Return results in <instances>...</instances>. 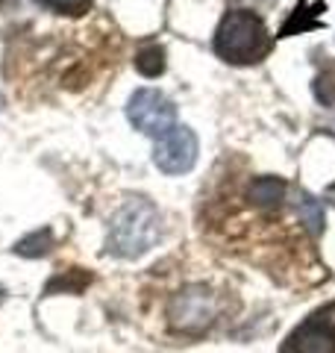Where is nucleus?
<instances>
[{
	"mask_svg": "<svg viewBox=\"0 0 335 353\" xmlns=\"http://www.w3.org/2000/svg\"><path fill=\"white\" fill-rule=\"evenodd\" d=\"M329 197H332V201H335V185H329V192H327Z\"/></svg>",
	"mask_w": 335,
	"mask_h": 353,
	"instance_id": "nucleus-12",
	"label": "nucleus"
},
{
	"mask_svg": "<svg viewBox=\"0 0 335 353\" xmlns=\"http://www.w3.org/2000/svg\"><path fill=\"white\" fill-rule=\"evenodd\" d=\"M267 50H271V36L253 9H232L221 18L215 30V53L223 62L253 65L265 59Z\"/></svg>",
	"mask_w": 335,
	"mask_h": 353,
	"instance_id": "nucleus-2",
	"label": "nucleus"
},
{
	"mask_svg": "<svg viewBox=\"0 0 335 353\" xmlns=\"http://www.w3.org/2000/svg\"><path fill=\"white\" fill-rule=\"evenodd\" d=\"M218 315V297L206 285H185L174 294L168 318L176 333H203Z\"/></svg>",
	"mask_w": 335,
	"mask_h": 353,
	"instance_id": "nucleus-3",
	"label": "nucleus"
},
{
	"mask_svg": "<svg viewBox=\"0 0 335 353\" xmlns=\"http://www.w3.org/2000/svg\"><path fill=\"white\" fill-rule=\"evenodd\" d=\"M294 209H297L300 224H306L309 233L318 236L321 230H323V206H321V201H315V197H312L309 192H297Z\"/></svg>",
	"mask_w": 335,
	"mask_h": 353,
	"instance_id": "nucleus-8",
	"label": "nucleus"
},
{
	"mask_svg": "<svg viewBox=\"0 0 335 353\" xmlns=\"http://www.w3.org/2000/svg\"><path fill=\"white\" fill-rule=\"evenodd\" d=\"M285 192H288V183L283 176H256L247 189V197L259 209H276L285 201Z\"/></svg>",
	"mask_w": 335,
	"mask_h": 353,
	"instance_id": "nucleus-7",
	"label": "nucleus"
},
{
	"mask_svg": "<svg viewBox=\"0 0 335 353\" xmlns=\"http://www.w3.org/2000/svg\"><path fill=\"white\" fill-rule=\"evenodd\" d=\"M279 353H335V303L315 309L297 324Z\"/></svg>",
	"mask_w": 335,
	"mask_h": 353,
	"instance_id": "nucleus-5",
	"label": "nucleus"
},
{
	"mask_svg": "<svg viewBox=\"0 0 335 353\" xmlns=\"http://www.w3.org/2000/svg\"><path fill=\"white\" fill-rule=\"evenodd\" d=\"M136 68L144 74V77H159L165 71V50L162 48H144L139 57H136Z\"/></svg>",
	"mask_w": 335,
	"mask_h": 353,
	"instance_id": "nucleus-9",
	"label": "nucleus"
},
{
	"mask_svg": "<svg viewBox=\"0 0 335 353\" xmlns=\"http://www.w3.org/2000/svg\"><path fill=\"white\" fill-rule=\"evenodd\" d=\"M0 109H3V101H0Z\"/></svg>",
	"mask_w": 335,
	"mask_h": 353,
	"instance_id": "nucleus-13",
	"label": "nucleus"
},
{
	"mask_svg": "<svg viewBox=\"0 0 335 353\" xmlns=\"http://www.w3.org/2000/svg\"><path fill=\"white\" fill-rule=\"evenodd\" d=\"M315 97L323 106H335V62H329L315 77Z\"/></svg>",
	"mask_w": 335,
	"mask_h": 353,
	"instance_id": "nucleus-10",
	"label": "nucleus"
},
{
	"mask_svg": "<svg viewBox=\"0 0 335 353\" xmlns=\"http://www.w3.org/2000/svg\"><path fill=\"white\" fill-rule=\"evenodd\" d=\"M162 236V218L159 209L144 197H130L109 221L106 248L121 259H136L148 253Z\"/></svg>",
	"mask_w": 335,
	"mask_h": 353,
	"instance_id": "nucleus-1",
	"label": "nucleus"
},
{
	"mask_svg": "<svg viewBox=\"0 0 335 353\" xmlns=\"http://www.w3.org/2000/svg\"><path fill=\"white\" fill-rule=\"evenodd\" d=\"M50 9H59V12H68V15H77L83 12V9L92 3V0H44Z\"/></svg>",
	"mask_w": 335,
	"mask_h": 353,
	"instance_id": "nucleus-11",
	"label": "nucleus"
},
{
	"mask_svg": "<svg viewBox=\"0 0 335 353\" xmlns=\"http://www.w3.org/2000/svg\"><path fill=\"white\" fill-rule=\"evenodd\" d=\"M197 153H200V145H197L194 130L176 124L174 130H168L165 136L156 139L153 162H156V168L165 174H185L194 168Z\"/></svg>",
	"mask_w": 335,
	"mask_h": 353,
	"instance_id": "nucleus-6",
	"label": "nucleus"
},
{
	"mask_svg": "<svg viewBox=\"0 0 335 353\" xmlns=\"http://www.w3.org/2000/svg\"><path fill=\"white\" fill-rule=\"evenodd\" d=\"M127 118L139 132L159 139L176 127V106L159 88H139L127 103Z\"/></svg>",
	"mask_w": 335,
	"mask_h": 353,
	"instance_id": "nucleus-4",
	"label": "nucleus"
}]
</instances>
